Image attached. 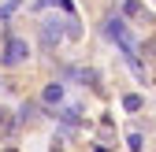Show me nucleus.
<instances>
[{"label":"nucleus","mask_w":156,"mask_h":152,"mask_svg":"<svg viewBox=\"0 0 156 152\" xmlns=\"http://www.w3.org/2000/svg\"><path fill=\"white\" fill-rule=\"evenodd\" d=\"M104 33H108L112 41H115V45L123 48V56H126L130 71L138 74V78H145V71H141V60L134 56V37H130V30H126V22H123L119 15H108V19H104Z\"/></svg>","instance_id":"nucleus-1"},{"label":"nucleus","mask_w":156,"mask_h":152,"mask_svg":"<svg viewBox=\"0 0 156 152\" xmlns=\"http://www.w3.org/2000/svg\"><path fill=\"white\" fill-rule=\"evenodd\" d=\"M26 56H30V48L19 41V37H11V41H8V52H4V63H8V67H15V63H23Z\"/></svg>","instance_id":"nucleus-2"},{"label":"nucleus","mask_w":156,"mask_h":152,"mask_svg":"<svg viewBox=\"0 0 156 152\" xmlns=\"http://www.w3.org/2000/svg\"><path fill=\"white\" fill-rule=\"evenodd\" d=\"M67 78L86 82V85H97V74H93V71H86V67H67Z\"/></svg>","instance_id":"nucleus-3"},{"label":"nucleus","mask_w":156,"mask_h":152,"mask_svg":"<svg viewBox=\"0 0 156 152\" xmlns=\"http://www.w3.org/2000/svg\"><path fill=\"white\" fill-rule=\"evenodd\" d=\"M41 97H45V104H52V108H56V104L63 100V85H56V82H52V85H45Z\"/></svg>","instance_id":"nucleus-4"},{"label":"nucleus","mask_w":156,"mask_h":152,"mask_svg":"<svg viewBox=\"0 0 156 152\" xmlns=\"http://www.w3.org/2000/svg\"><path fill=\"white\" fill-rule=\"evenodd\" d=\"M123 104H126V111H138V108H141V97H126Z\"/></svg>","instance_id":"nucleus-5"}]
</instances>
